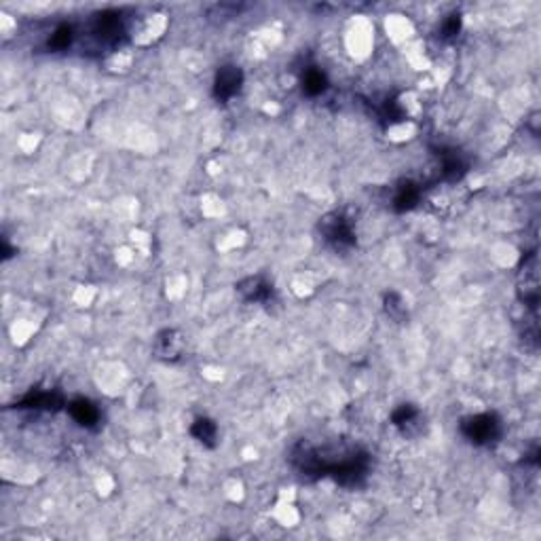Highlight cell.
<instances>
[{
    "label": "cell",
    "instance_id": "obj_9",
    "mask_svg": "<svg viewBox=\"0 0 541 541\" xmlns=\"http://www.w3.org/2000/svg\"><path fill=\"white\" fill-rule=\"evenodd\" d=\"M419 199H421L419 184L404 182V184H400V188L393 197V207H395V212H410L419 203Z\"/></svg>",
    "mask_w": 541,
    "mask_h": 541
},
{
    "label": "cell",
    "instance_id": "obj_8",
    "mask_svg": "<svg viewBox=\"0 0 541 541\" xmlns=\"http://www.w3.org/2000/svg\"><path fill=\"white\" fill-rule=\"evenodd\" d=\"M237 292L250 302H269L273 296V288L263 277H248L237 283Z\"/></svg>",
    "mask_w": 541,
    "mask_h": 541
},
{
    "label": "cell",
    "instance_id": "obj_13",
    "mask_svg": "<svg viewBox=\"0 0 541 541\" xmlns=\"http://www.w3.org/2000/svg\"><path fill=\"white\" fill-rule=\"evenodd\" d=\"M440 159H442V176L447 180H459L465 174V163H463V159L454 151L442 153Z\"/></svg>",
    "mask_w": 541,
    "mask_h": 541
},
{
    "label": "cell",
    "instance_id": "obj_2",
    "mask_svg": "<svg viewBox=\"0 0 541 541\" xmlns=\"http://www.w3.org/2000/svg\"><path fill=\"white\" fill-rule=\"evenodd\" d=\"M461 434L471 444L484 447V444L495 442L501 436V421L491 412L474 415V417H467L461 421Z\"/></svg>",
    "mask_w": 541,
    "mask_h": 541
},
{
    "label": "cell",
    "instance_id": "obj_14",
    "mask_svg": "<svg viewBox=\"0 0 541 541\" xmlns=\"http://www.w3.org/2000/svg\"><path fill=\"white\" fill-rule=\"evenodd\" d=\"M391 421H393L395 427H400V430L406 432L408 427H412V425L419 421V410H417L412 404H402V406H398V408L393 410Z\"/></svg>",
    "mask_w": 541,
    "mask_h": 541
},
{
    "label": "cell",
    "instance_id": "obj_4",
    "mask_svg": "<svg viewBox=\"0 0 541 541\" xmlns=\"http://www.w3.org/2000/svg\"><path fill=\"white\" fill-rule=\"evenodd\" d=\"M241 85H244L241 68H237L233 64L220 66L216 72V79H214V97L218 102H229L231 97H235L239 93Z\"/></svg>",
    "mask_w": 541,
    "mask_h": 541
},
{
    "label": "cell",
    "instance_id": "obj_11",
    "mask_svg": "<svg viewBox=\"0 0 541 541\" xmlns=\"http://www.w3.org/2000/svg\"><path fill=\"white\" fill-rule=\"evenodd\" d=\"M190 434L195 440H199L203 447H216V438H218V427L212 419H197L190 427Z\"/></svg>",
    "mask_w": 541,
    "mask_h": 541
},
{
    "label": "cell",
    "instance_id": "obj_5",
    "mask_svg": "<svg viewBox=\"0 0 541 541\" xmlns=\"http://www.w3.org/2000/svg\"><path fill=\"white\" fill-rule=\"evenodd\" d=\"M182 351H184V339L178 330H163L155 341V354L159 360H180Z\"/></svg>",
    "mask_w": 541,
    "mask_h": 541
},
{
    "label": "cell",
    "instance_id": "obj_7",
    "mask_svg": "<svg viewBox=\"0 0 541 541\" xmlns=\"http://www.w3.org/2000/svg\"><path fill=\"white\" fill-rule=\"evenodd\" d=\"M64 406V398L58 391H30L21 402L19 408H32V410H58Z\"/></svg>",
    "mask_w": 541,
    "mask_h": 541
},
{
    "label": "cell",
    "instance_id": "obj_12",
    "mask_svg": "<svg viewBox=\"0 0 541 541\" xmlns=\"http://www.w3.org/2000/svg\"><path fill=\"white\" fill-rule=\"evenodd\" d=\"M328 89V79L319 68H307L302 75V91L311 97L322 95L324 91Z\"/></svg>",
    "mask_w": 541,
    "mask_h": 541
},
{
    "label": "cell",
    "instance_id": "obj_16",
    "mask_svg": "<svg viewBox=\"0 0 541 541\" xmlns=\"http://www.w3.org/2000/svg\"><path fill=\"white\" fill-rule=\"evenodd\" d=\"M459 30H461V17H459V13H452L451 17L442 23V36L452 38L459 34Z\"/></svg>",
    "mask_w": 541,
    "mask_h": 541
},
{
    "label": "cell",
    "instance_id": "obj_3",
    "mask_svg": "<svg viewBox=\"0 0 541 541\" xmlns=\"http://www.w3.org/2000/svg\"><path fill=\"white\" fill-rule=\"evenodd\" d=\"M319 231H322V237L334 248V250H349L356 246V233H354V226L351 222L334 212V214H328L322 218L319 222Z\"/></svg>",
    "mask_w": 541,
    "mask_h": 541
},
{
    "label": "cell",
    "instance_id": "obj_17",
    "mask_svg": "<svg viewBox=\"0 0 541 541\" xmlns=\"http://www.w3.org/2000/svg\"><path fill=\"white\" fill-rule=\"evenodd\" d=\"M383 116H385L387 121H402L404 112H402V108H400L395 102H387V104L383 106Z\"/></svg>",
    "mask_w": 541,
    "mask_h": 541
},
{
    "label": "cell",
    "instance_id": "obj_6",
    "mask_svg": "<svg viewBox=\"0 0 541 541\" xmlns=\"http://www.w3.org/2000/svg\"><path fill=\"white\" fill-rule=\"evenodd\" d=\"M68 412H70V417L81 425V427H87V430H93V427H97V423H99V408L87 400V398H77V400H72L70 404H68Z\"/></svg>",
    "mask_w": 541,
    "mask_h": 541
},
{
    "label": "cell",
    "instance_id": "obj_1",
    "mask_svg": "<svg viewBox=\"0 0 541 541\" xmlns=\"http://www.w3.org/2000/svg\"><path fill=\"white\" fill-rule=\"evenodd\" d=\"M91 40L97 49H114L123 43L127 28L121 11H102L93 17L89 26Z\"/></svg>",
    "mask_w": 541,
    "mask_h": 541
},
{
    "label": "cell",
    "instance_id": "obj_10",
    "mask_svg": "<svg viewBox=\"0 0 541 541\" xmlns=\"http://www.w3.org/2000/svg\"><path fill=\"white\" fill-rule=\"evenodd\" d=\"M75 40H77V32H75V28L70 26V23H60L53 32H51V36H49V40H47V47H49V51H68L72 45H75Z\"/></svg>",
    "mask_w": 541,
    "mask_h": 541
},
{
    "label": "cell",
    "instance_id": "obj_15",
    "mask_svg": "<svg viewBox=\"0 0 541 541\" xmlns=\"http://www.w3.org/2000/svg\"><path fill=\"white\" fill-rule=\"evenodd\" d=\"M385 311H387L389 317H393L395 322H402V319L406 317V305H404L402 296L395 294V292L385 294Z\"/></svg>",
    "mask_w": 541,
    "mask_h": 541
}]
</instances>
